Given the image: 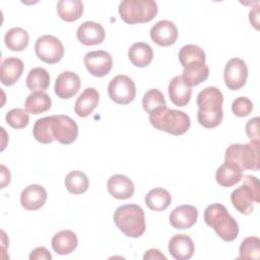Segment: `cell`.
I'll return each instance as SVG.
<instances>
[{
  "label": "cell",
  "mask_w": 260,
  "mask_h": 260,
  "mask_svg": "<svg viewBox=\"0 0 260 260\" xmlns=\"http://www.w3.org/2000/svg\"><path fill=\"white\" fill-rule=\"evenodd\" d=\"M143 259L147 260V259H160V260H166L167 257L157 249H149L145 252V254L143 255Z\"/></svg>",
  "instance_id": "40"
},
{
  "label": "cell",
  "mask_w": 260,
  "mask_h": 260,
  "mask_svg": "<svg viewBox=\"0 0 260 260\" xmlns=\"http://www.w3.org/2000/svg\"><path fill=\"white\" fill-rule=\"evenodd\" d=\"M178 57L184 68L182 77L191 87L200 84L208 78L209 69L205 64V52L199 46L192 44L183 46Z\"/></svg>",
  "instance_id": "1"
},
{
  "label": "cell",
  "mask_w": 260,
  "mask_h": 260,
  "mask_svg": "<svg viewBox=\"0 0 260 260\" xmlns=\"http://www.w3.org/2000/svg\"><path fill=\"white\" fill-rule=\"evenodd\" d=\"M142 106L146 113L150 114L157 108L166 107L167 103L162 92L156 88H151L147 90L142 99Z\"/></svg>",
  "instance_id": "35"
},
{
  "label": "cell",
  "mask_w": 260,
  "mask_h": 260,
  "mask_svg": "<svg viewBox=\"0 0 260 260\" xmlns=\"http://www.w3.org/2000/svg\"><path fill=\"white\" fill-rule=\"evenodd\" d=\"M195 251L192 239L185 234H178L171 238L169 242V252L177 260L190 259Z\"/></svg>",
  "instance_id": "21"
},
{
  "label": "cell",
  "mask_w": 260,
  "mask_h": 260,
  "mask_svg": "<svg viewBox=\"0 0 260 260\" xmlns=\"http://www.w3.org/2000/svg\"><path fill=\"white\" fill-rule=\"evenodd\" d=\"M171 102L177 107H185L191 99L192 87L186 83L182 75L173 77L168 87Z\"/></svg>",
  "instance_id": "20"
},
{
  "label": "cell",
  "mask_w": 260,
  "mask_h": 260,
  "mask_svg": "<svg viewBox=\"0 0 260 260\" xmlns=\"http://www.w3.org/2000/svg\"><path fill=\"white\" fill-rule=\"evenodd\" d=\"M29 37L25 29L21 27H12L6 31L4 43L6 47L14 52L23 51L28 45Z\"/></svg>",
  "instance_id": "30"
},
{
  "label": "cell",
  "mask_w": 260,
  "mask_h": 260,
  "mask_svg": "<svg viewBox=\"0 0 260 260\" xmlns=\"http://www.w3.org/2000/svg\"><path fill=\"white\" fill-rule=\"evenodd\" d=\"M24 69L23 62L16 57H8L1 63L0 80L2 84L11 86L18 81Z\"/></svg>",
  "instance_id": "22"
},
{
  "label": "cell",
  "mask_w": 260,
  "mask_h": 260,
  "mask_svg": "<svg viewBox=\"0 0 260 260\" xmlns=\"http://www.w3.org/2000/svg\"><path fill=\"white\" fill-rule=\"evenodd\" d=\"M246 133L252 142L260 143L259 136V118L255 117L250 119L246 124Z\"/></svg>",
  "instance_id": "38"
},
{
  "label": "cell",
  "mask_w": 260,
  "mask_h": 260,
  "mask_svg": "<svg viewBox=\"0 0 260 260\" xmlns=\"http://www.w3.org/2000/svg\"><path fill=\"white\" fill-rule=\"evenodd\" d=\"M239 259H259L260 240L257 237H248L243 240L239 248Z\"/></svg>",
  "instance_id": "34"
},
{
  "label": "cell",
  "mask_w": 260,
  "mask_h": 260,
  "mask_svg": "<svg viewBox=\"0 0 260 260\" xmlns=\"http://www.w3.org/2000/svg\"><path fill=\"white\" fill-rule=\"evenodd\" d=\"M107 188L114 198L119 200H125L131 198L134 194V184L125 175L116 174L109 178Z\"/></svg>",
  "instance_id": "18"
},
{
  "label": "cell",
  "mask_w": 260,
  "mask_h": 260,
  "mask_svg": "<svg viewBox=\"0 0 260 260\" xmlns=\"http://www.w3.org/2000/svg\"><path fill=\"white\" fill-rule=\"evenodd\" d=\"M52 106V100L45 91H34L27 95L24 108L25 111L32 115L42 114L50 110Z\"/></svg>",
  "instance_id": "27"
},
{
  "label": "cell",
  "mask_w": 260,
  "mask_h": 260,
  "mask_svg": "<svg viewBox=\"0 0 260 260\" xmlns=\"http://www.w3.org/2000/svg\"><path fill=\"white\" fill-rule=\"evenodd\" d=\"M51 125H52V116L44 117L36 121L32 128V134L37 141L44 144H49L55 140L52 134Z\"/></svg>",
  "instance_id": "33"
},
{
  "label": "cell",
  "mask_w": 260,
  "mask_h": 260,
  "mask_svg": "<svg viewBox=\"0 0 260 260\" xmlns=\"http://www.w3.org/2000/svg\"><path fill=\"white\" fill-rule=\"evenodd\" d=\"M89 181L81 171H71L65 178V187L72 194H82L87 191Z\"/></svg>",
  "instance_id": "32"
},
{
  "label": "cell",
  "mask_w": 260,
  "mask_h": 260,
  "mask_svg": "<svg viewBox=\"0 0 260 260\" xmlns=\"http://www.w3.org/2000/svg\"><path fill=\"white\" fill-rule=\"evenodd\" d=\"M83 62L87 71L95 77L106 76L109 74L113 66L112 56L103 50L86 53L83 58Z\"/></svg>",
  "instance_id": "13"
},
{
  "label": "cell",
  "mask_w": 260,
  "mask_h": 260,
  "mask_svg": "<svg viewBox=\"0 0 260 260\" xmlns=\"http://www.w3.org/2000/svg\"><path fill=\"white\" fill-rule=\"evenodd\" d=\"M249 19H250L251 24H253L254 27L258 29V24H259V7L258 6L252 8L250 10Z\"/></svg>",
  "instance_id": "41"
},
{
  "label": "cell",
  "mask_w": 260,
  "mask_h": 260,
  "mask_svg": "<svg viewBox=\"0 0 260 260\" xmlns=\"http://www.w3.org/2000/svg\"><path fill=\"white\" fill-rule=\"evenodd\" d=\"M47 200L46 189L37 184L26 186L20 194L21 206L26 210H38L44 206Z\"/></svg>",
  "instance_id": "19"
},
{
  "label": "cell",
  "mask_w": 260,
  "mask_h": 260,
  "mask_svg": "<svg viewBox=\"0 0 260 260\" xmlns=\"http://www.w3.org/2000/svg\"><path fill=\"white\" fill-rule=\"evenodd\" d=\"M243 178V171L235 164L224 161L215 173L217 184L222 187H232L238 184Z\"/></svg>",
  "instance_id": "25"
},
{
  "label": "cell",
  "mask_w": 260,
  "mask_h": 260,
  "mask_svg": "<svg viewBox=\"0 0 260 260\" xmlns=\"http://www.w3.org/2000/svg\"><path fill=\"white\" fill-rule=\"evenodd\" d=\"M30 260H51L52 255L45 247H38L34 249L29 254Z\"/></svg>",
  "instance_id": "39"
},
{
  "label": "cell",
  "mask_w": 260,
  "mask_h": 260,
  "mask_svg": "<svg viewBox=\"0 0 260 260\" xmlns=\"http://www.w3.org/2000/svg\"><path fill=\"white\" fill-rule=\"evenodd\" d=\"M100 101V93L93 87L85 88L77 98L74 104V112L78 117L85 118L89 116L96 108Z\"/></svg>",
  "instance_id": "23"
},
{
  "label": "cell",
  "mask_w": 260,
  "mask_h": 260,
  "mask_svg": "<svg viewBox=\"0 0 260 260\" xmlns=\"http://www.w3.org/2000/svg\"><path fill=\"white\" fill-rule=\"evenodd\" d=\"M253 103L246 96H239L232 104V111L237 117H246L251 114Z\"/></svg>",
  "instance_id": "37"
},
{
  "label": "cell",
  "mask_w": 260,
  "mask_h": 260,
  "mask_svg": "<svg viewBox=\"0 0 260 260\" xmlns=\"http://www.w3.org/2000/svg\"><path fill=\"white\" fill-rule=\"evenodd\" d=\"M80 84V78L75 72L63 71L55 81L54 91L58 98L68 100L78 92Z\"/></svg>",
  "instance_id": "14"
},
{
  "label": "cell",
  "mask_w": 260,
  "mask_h": 260,
  "mask_svg": "<svg viewBox=\"0 0 260 260\" xmlns=\"http://www.w3.org/2000/svg\"><path fill=\"white\" fill-rule=\"evenodd\" d=\"M204 221L225 242H232L239 235V224L220 203L208 205L204 210Z\"/></svg>",
  "instance_id": "4"
},
{
  "label": "cell",
  "mask_w": 260,
  "mask_h": 260,
  "mask_svg": "<svg viewBox=\"0 0 260 260\" xmlns=\"http://www.w3.org/2000/svg\"><path fill=\"white\" fill-rule=\"evenodd\" d=\"M198 218V210L195 206L184 204L176 207L170 214V223L174 229L186 230L192 228Z\"/></svg>",
  "instance_id": "16"
},
{
  "label": "cell",
  "mask_w": 260,
  "mask_h": 260,
  "mask_svg": "<svg viewBox=\"0 0 260 260\" xmlns=\"http://www.w3.org/2000/svg\"><path fill=\"white\" fill-rule=\"evenodd\" d=\"M259 189V181L256 177L251 175L245 176L243 184L231 194L233 206L242 214H250L254 209V202H260Z\"/></svg>",
  "instance_id": "7"
},
{
  "label": "cell",
  "mask_w": 260,
  "mask_h": 260,
  "mask_svg": "<svg viewBox=\"0 0 260 260\" xmlns=\"http://www.w3.org/2000/svg\"><path fill=\"white\" fill-rule=\"evenodd\" d=\"M25 84L29 90L45 91L50 85V74L42 67L32 68L25 79Z\"/></svg>",
  "instance_id": "31"
},
{
  "label": "cell",
  "mask_w": 260,
  "mask_h": 260,
  "mask_svg": "<svg viewBox=\"0 0 260 260\" xmlns=\"http://www.w3.org/2000/svg\"><path fill=\"white\" fill-rule=\"evenodd\" d=\"M223 78L226 87L231 90L242 88L248 78V68L241 58H232L225 64Z\"/></svg>",
  "instance_id": "12"
},
{
  "label": "cell",
  "mask_w": 260,
  "mask_h": 260,
  "mask_svg": "<svg viewBox=\"0 0 260 260\" xmlns=\"http://www.w3.org/2000/svg\"><path fill=\"white\" fill-rule=\"evenodd\" d=\"M35 51L38 58L48 64L58 63L64 56L62 42L51 35L40 37L36 42Z\"/></svg>",
  "instance_id": "9"
},
{
  "label": "cell",
  "mask_w": 260,
  "mask_h": 260,
  "mask_svg": "<svg viewBox=\"0 0 260 260\" xmlns=\"http://www.w3.org/2000/svg\"><path fill=\"white\" fill-rule=\"evenodd\" d=\"M76 37L84 46H94L103 43L106 32L102 24L94 21H85L78 26Z\"/></svg>",
  "instance_id": "17"
},
{
  "label": "cell",
  "mask_w": 260,
  "mask_h": 260,
  "mask_svg": "<svg viewBox=\"0 0 260 260\" xmlns=\"http://www.w3.org/2000/svg\"><path fill=\"white\" fill-rule=\"evenodd\" d=\"M51 129L54 139L61 144H71L78 136V126L76 122L66 115L52 116Z\"/></svg>",
  "instance_id": "11"
},
{
  "label": "cell",
  "mask_w": 260,
  "mask_h": 260,
  "mask_svg": "<svg viewBox=\"0 0 260 260\" xmlns=\"http://www.w3.org/2000/svg\"><path fill=\"white\" fill-rule=\"evenodd\" d=\"M108 93L111 100L116 104L127 105L134 100L136 86L129 76L119 74L111 79L108 85Z\"/></svg>",
  "instance_id": "10"
},
{
  "label": "cell",
  "mask_w": 260,
  "mask_h": 260,
  "mask_svg": "<svg viewBox=\"0 0 260 260\" xmlns=\"http://www.w3.org/2000/svg\"><path fill=\"white\" fill-rule=\"evenodd\" d=\"M117 228L129 238H139L145 232L143 209L137 204L119 206L113 215Z\"/></svg>",
  "instance_id": "5"
},
{
  "label": "cell",
  "mask_w": 260,
  "mask_h": 260,
  "mask_svg": "<svg viewBox=\"0 0 260 260\" xmlns=\"http://www.w3.org/2000/svg\"><path fill=\"white\" fill-rule=\"evenodd\" d=\"M260 143L249 142L245 144H231L224 154V161L237 165L242 171L252 170L258 171L260 168Z\"/></svg>",
  "instance_id": "8"
},
{
  "label": "cell",
  "mask_w": 260,
  "mask_h": 260,
  "mask_svg": "<svg viewBox=\"0 0 260 260\" xmlns=\"http://www.w3.org/2000/svg\"><path fill=\"white\" fill-rule=\"evenodd\" d=\"M157 4L153 0H123L119 4V14L128 24L144 23L157 14Z\"/></svg>",
  "instance_id": "6"
},
{
  "label": "cell",
  "mask_w": 260,
  "mask_h": 260,
  "mask_svg": "<svg viewBox=\"0 0 260 260\" xmlns=\"http://www.w3.org/2000/svg\"><path fill=\"white\" fill-rule=\"evenodd\" d=\"M57 12L64 21H75L83 13V3L79 0H60L57 3Z\"/></svg>",
  "instance_id": "28"
},
{
  "label": "cell",
  "mask_w": 260,
  "mask_h": 260,
  "mask_svg": "<svg viewBox=\"0 0 260 260\" xmlns=\"http://www.w3.org/2000/svg\"><path fill=\"white\" fill-rule=\"evenodd\" d=\"M5 120L9 126L14 129H22L29 122V115L23 109H12L6 113Z\"/></svg>",
  "instance_id": "36"
},
{
  "label": "cell",
  "mask_w": 260,
  "mask_h": 260,
  "mask_svg": "<svg viewBox=\"0 0 260 260\" xmlns=\"http://www.w3.org/2000/svg\"><path fill=\"white\" fill-rule=\"evenodd\" d=\"M149 122L155 129L175 136L186 133L191 125L190 117L186 113L169 109L167 106L152 111L149 114Z\"/></svg>",
  "instance_id": "3"
},
{
  "label": "cell",
  "mask_w": 260,
  "mask_h": 260,
  "mask_svg": "<svg viewBox=\"0 0 260 260\" xmlns=\"http://www.w3.org/2000/svg\"><path fill=\"white\" fill-rule=\"evenodd\" d=\"M128 58L134 66L139 68L146 67L152 61L153 51L148 44L137 42L129 48Z\"/></svg>",
  "instance_id": "26"
},
{
  "label": "cell",
  "mask_w": 260,
  "mask_h": 260,
  "mask_svg": "<svg viewBox=\"0 0 260 260\" xmlns=\"http://www.w3.org/2000/svg\"><path fill=\"white\" fill-rule=\"evenodd\" d=\"M151 40L160 47H168L178 39V29L173 21L159 20L150 28Z\"/></svg>",
  "instance_id": "15"
},
{
  "label": "cell",
  "mask_w": 260,
  "mask_h": 260,
  "mask_svg": "<svg viewBox=\"0 0 260 260\" xmlns=\"http://www.w3.org/2000/svg\"><path fill=\"white\" fill-rule=\"evenodd\" d=\"M144 201L149 209L153 211H162L170 206L172 196L166 189L154 188L145 195Z\"/></svg>",
  "instance_id": "29"
},
{
  "label": "cell",
  "mask_w": 260,
  "mask_h": 260,
  "mask_svg": "<svg viewBox=\"0 0 260 260\" xmlns=\"http://www.w3.org/2000/svg\"><path fill=\"white\" fill-rule=\"evenodd\" d=\"M77 245V236L70 230L60 231L55 234L52 239V248L59 255H68L72 253Z\"/></svg>",
  "instance_id": "24"
},
{
  "label": "cell",
  "mask_w": 260,
  "mask_h": 260,
  "mask_svg": "<svg viewBox=\"0 0 260 260\" xmlns=\"http://www.w3.org/2000/svg\"><path fill=\"white\" fill-rule=\"evenodd\" d=\"M1 169H2V188H4L10 182V173H9V170H7L6 167L3 165L1 166Z\"/></svg>",
  "instance_id": "42"
},
{
  "label": "cell",
  "mask_w": 260,
  "mask_h": 260,
  "mask_svg": "<svg viewBox=\"0 0 260 260\" xmlns=\"http://www.w3.org/2000/svg\"><path fill=\"white\" fill-rule=\"evenodd\" d=\"M198 106L197 120L205 128L217 127L223 117L222 92L215 86H208L202 89L196 100Z\"/></svg>",
  "instance_id": "2"
}]
</instances>
